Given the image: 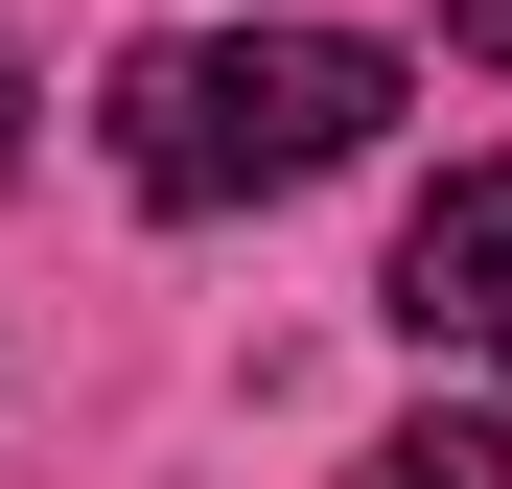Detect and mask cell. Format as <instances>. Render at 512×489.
<instances>
[{
	"label": "cell",
	"mask_w": 512,
	"mask_h": 489,
	"mask_svg": "<svg viewBox=\"0 0 512 489\" xmlns=\"http://www.w3.org/2000/svg\"><path fill=\"white\" fill-rule=\"evenodd\" d=\"M350 489H512V443H489V420H396Z\"/></svg>",
	"instance_id": "obj_3"
},
{
	"label": "cell",
	"mask_w": 512,
	"mask_h": 489,
	"mask_svg": "<svg viewBox=\"0 0 512 489\" xmlns=\"http://www.w3.org/2000/svg\"><path fill=\"white\" fill-rule=\"evenodd\" d=\"M373 117H396V47H350V24L117 47V187H140V210H256V187H326Z\"/></svg>",
	"instance_id": "obj_1"
},
{
	"label": "cell",
	"mask_w": 512,
	"mask_h": 489,
	"mask_svg": "<svg viewBox=\"0 0 512 489\" xmlns=\"http://www.w3.org/2000/svg\"><path fill=\"white\" fill-rule=\"evenodd\" d=\"M396 326L466 350V373H512V163H443L396 210Z\"/></svg>",
	"instance_id": "obj_2"
},
{
	"label": "cell",
	"mask_w": 512,
	"mask_h": 489,
	"mask_svg": "<svg viewBox=\"0 0 512 489\" xmlns=\"http://www.w3.org/2000/svg\"><path fill=\"white\" fill-rule=\"evenodd\" d=\"M0 163H24V47H0Z\"/></svg>",
	"instance_id": "obj_5"
},
{
	"label": "cell",
	"mask_w": 512,
	"mask_h": 489,
	"mask_svg": "<svg viewBox=\"0 0 512 489\" xmlns=\"http://www.w3.org/2000/svg\"><path fill=\"white\" fill-rule=\"evenodd\" d=\"M443 47H489V70H512V0H443Z\"/></svg>",
	"instance_id": "obj_4"
}]
</instances>
